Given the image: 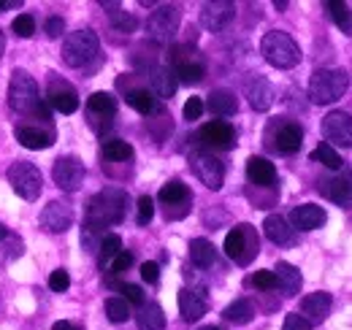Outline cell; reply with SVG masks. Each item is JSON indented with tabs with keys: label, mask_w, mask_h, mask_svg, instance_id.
<instances>
[{
	"label": "cell",
	"mask_w": 352,
	"mask_h": 330,
	"mask_svg": "<svg viewBox=\"0 0 352 330\" xmlns=\"http://www.w3.org/2000/svg\"><path fill=\"white\" fill-rule=\"evenodd\" d=\"M247 98H250V106L255 111H268L274 103V87L265 76H252L247 82Z\"/></svg>",
	"instance_id": "obj_25"
},
{
	"label": "cell",
	"mask_w": 352,
	"mask_h": 330,
	"mask_svg": "<svg viewBox=\"0 0 352 330\" xmlns=\"http://www.w3.org/2000/svg\"><path fill=\"white\" fill-rule=\"evenodd\" d=\"M204 109H209L214 117H233L239 111V100L230 89H214L209 95V100L204 103Z\"/></svg>",
	"instance_id": "obj_27"
},
{
	"label": "cell",
	"mask_w": 352,
	"mask_h": 330,
	"mask_svg": "<svg viewBox=\"0 0 352 330\" xmlns=\"http://www.w3.org/2000/svg\"><path fill=\"white\" fill-rule=\"evenodd\" d=\"M320 192L342 208H352V168H344V173H336L331 179H322Z\"/></svg>",
	"instance_id": "obj_17"
},
{
	"label": "cell",
	"mask_w": 352,
	"mask_h": 330,
	"mask_svg": "<svg viewBox=\"0 0 352 330\" xmlns=\"http://www.w3.org/2000/svg\"><path fill=\"white\" fill-rule=\"evenodd\" d=\"M311 160L322 163L325 168H331V170H339V168H342V157H339V152H336L331 144H320V146L311 152Z\"/></svg>",
	"instance_id": "obj_38"
},
{
	"label": "cell",
	"mask_w": 352,
	"mask_h": 330,
	"mask_svg": "<svg viewBox=\"0 0 352 330\" xmlns=\"http://www.w3.org/2000/svg\"><path fill=\"white\" fill-rule=\"evenodd\" d=\"M179 22H182V11L179 6H171V3H163L157 6L149 19H146V33L155 38V41H168L179 30Z\"/></svg>",
	"instance_id": "obj_9"
},
{
	"label": "cell",
	"mask_w": 352,
	"mask_h": 330,
	"mask_svg": "<svg viewBox=\"0 0 352 330\" xmlns=\"http://www.w3.org/2000/svg\"><path fill=\"white\" fill-rule=\"evenodd\" d=\"M236 16V6L228 3V0H209L201 6V25L212 33H220L225 30Z\"/></svg>",
	"instance_id": "obj_16"
},
{
	"label": "cell",
	"mask_w": 352,
	"mask_h": 330,
	"mask_svg": "<svg viewBox=\"0 0 352 330\" xmlns=\"http://www.w3.org/2000/svg\"><path fill=\"white\" fill-rule=\"evenodd\" d=\"M3 52H6V36H3V30H0V57H3Z\"/></svg>",
	"instance_id": "obj_53"
},
{
	"label": "cell",
	"mask_w": 352,
	"mask_h": 330,
	"mask_svg": "<svg viewBox=\"0 0 352 330\" xmlns=\"http://www.w3.org/2000/svg\"><path fill=\"white\" fill-rule=\"evenodd\" d=\"M268 144L279 155H296L304 144V130H301V124L290 122V120L276 122L274 127H268Z\"/></svg>",
	"instance_id": "obj_13"
},
{
	"label": "cell",
	"mask_w": 352,
	"mask_h": 330,
	"mask_svg": "<svg viewBox=\"0 0 352 330\" xmlns=\"http://www.w3.org/2000/svg\"><path fill=\"white\" fill-rule=\"evenodd\" d=\"M135 325H138V330H163L166 328V314L157 303H141L138 314H135Z\"/></svg>",
	"instance_id": "obj_30"
},
{
	"label": "cell",
	"mask_w": 352,
	"mask_h": 330,
	"mask_svg": "<svg viewBox=\"0 0 352 330\" xmlns=\"http://www.w3.org/2000/svg\"><path fill=\"white\" fill-rule=\"evenodd\" d=\"M46 106L60 111V114H74L79 109V95L71 84L60 76H49V84H46Z\"/></svg>",
	"instance_id": "obj_12"
},
{
	"label": "cell",
	"mask_w": 352,
	"mask_h": 330,
	"mask_svg": "<svg viewBox=\"0 0 352 330\" xmlns=\"http://www.w3.org/2000/svg\"><path fill=\"white\" fill-rule=\"evenodd\" d=\"M3 239H8V230H6L3 225H0V241H3Z\"/></svg>",
	"instance_id": "obj_55"
},
{
	"label": "cell",
	"mask_w": 352,
	"mask_h": 330,
	"mask_svg": "<svg viewBox=\"0 0 352 330\" xmlns=\"http://www.w3.org/2000/svg\"><path fill=\"white\" fill-rule=\"evenodd\" d=\"M201 114H204V100H201V98H190V100L184 103V109H182V117H184L187 122L201 120Z\"/></svg>",
	"instance_id": "obj_44"
},
{
	"label": "cell",
	"mask_w": 352,
	"mask_h": 330,
	"mask_svg": "<svg viewBox=\"0 0 352 330\" xmlns=\"http://www.w3.org/2000/svg\"><path fill=\"white\" fill-rule=\"evenodd\" d=\"M261 52H263L265 63H271L274 68H282V71L296 68V65L301 63V49H298V43L293 41L287 33H282V30L265 33L263 41H261Z\"/></svg>",
	"instance_id": "obj_4"
},
{
	"label": "cell",
	"mask_w": 352,
	"mask_h": 330,
	"mask_svg": "<svg viewBox=\"0 0 352 330\" xmlns=\"http://www.w3.org/2000/svg\"><path fill=\"white\" fill-rule=\"evenodd\" d=\"M201 144L209 146V149H233L236 146V130L233 124L214 120V122H206L198 133Z\"/></svg>",
	"instance_id": "obj_19"
},
{
	"label": "cell",
	"mask_w": 352,
	"mask_h": 330,
	"mask_svg": "<svg viewBox=\"0 0 352 330\" xmlns=\"http://www.w3.org/2000/svg\"><path fill=\"white\" fill-rule=\"evenodd\" d=\"M103 155H106V160L125 163V160H133V146L122 138H109V141H103Z\"/></svg>",
	"instance_id": "obj_36"
},
{
	"label": "cell",
	"mask_w": 352,
	"mask_h": 330,
	"mask_svg": "<svg viewBox=\"0 0 352 330\" xmlns=\"http://www.w3.org/2000/svg\"><path fill=\"white\" fill-rule=\"evenodd\" d=\"M322 135H325V141L350 149L352 146V117L347 114V111H331V114H325V120H322Z\"/></svg>",
	"instance_id": "obj_15"
},
{
	"label": "cell",
	"mask_w": 352,
	"mask_h": 330,
	"mask_svg": "<svg viewBox=\"0 0 352 330\" xmlns=\"http://www.w3.org/2000/svg\"><path fill=\"white\" fill-rule=\"evenodd\" d=\"M250 285L258 289H274L276 287V279H274V271H255Z\"/></svg>",
	"instance_id": "obj_45"
},
{
	"label": "cell",
	"mask_w": 352,
	"mask_h": 330,
	"mask_svg": "<svg viewBox=\"0 0 352 330\" xmlns=\"http://www.w3.org/2000/svg\"><path fill=\"white\" fill-rule=\"evenodd\" d=\"M128 211V195L120 187H106L98 195H92L87 204V225L92 228H106L117 225L125 219Z\"/></svg>",
	"instance_id": "obj_2"
},
{
	"label": "cell",
	"mask_w": 352,
	"mask_h": 330,
	"mask_svg": "<svg viewBox=\"0 0 352 330\" xmlns=\"http://www.w3.org/2000/svg\"><path fill=\"white\" fill-rule=\"evenodd\" d=\"M106 317L111 322H128L131 317V303L125 298H109L106 300Z\"/></svg>",
	"instance_id": "obj_39"
},
{
	"label": "cell",
	"mask_w": 352,
	"mask_h": 330,
	"mask_svg": "<svg viewBox=\"0 0 352 330\" xmlns=\"http://www.w3.org/2000/svg\"><path fill=\"white\" fill-rule=\"evenodd\" d=\"M347 87H350V74L347 71H342V68H320L309 79V100L314 106L336 103L339 98H344Z\"/></svg>",
	"instance_id": "obj_3"
},
{
	"label": "cell",
	"mask_w": 352,
	"mask_h": 330,
	"mask_svg": "<svg viewBox=\"0 0 352 330\" xmlns=\"http://www.w3.org/2000/svg\"><path fill=\"white\" fill-rule=\"evenodd\" d=\"M325 8L331 11V19L336 22V28H339L342 33L352 36V11H350V6H347L344 0H328V3H325Z\"/></svg>",
	"instance_id": "obj_34"
},
{
	"label": "cell",
	"mask_w": 352,
	"mask_h": 330,
	"mask_svg": "<svg viewBox=\"0 0 352 330\" xmlns=\"http://www.w3.org/2000/svg\"><path fill=\"white\" fill-rule=\"evenodd\" d=\"M8 106L16 111V114H38V120H49V106L38 98V84L36 79L16 68L11 74V84H8Z\"/></svg>",
	"instance_id": "obj_1"
},
{
	"label": "cell",
	"mask_w": 352,
	"mask_h": 330,
	"mask_svg": "<svg viewBox=\"0 0 352 330\" xmlns=\"http://www.w3.org/2000/svg\"><path fill=\"white\" fill-rule=\"evenodd\" d=\"M152 89L160 98H174L176 92V76L171 68H155L152 71Z\"/></svg>",
	"instance_id": "obj_33"
},
{
	"label": "cell",
	"mask_w": 352,
	"mask_h": 330,
	"mask_svg": "<svg viewBox=\"0 0 352 330\" xmlns=\"http://www.w3.org/2000/svg\"><path fill=\"white\" fill-rule=\"evenodd\" d=\"M155 217V201L149 195H141L138 198V206H135V222L138 225H149Z\"/></svg>",
	"instance_id": "obj_41"
},
{
	"label": "cell",
	"mask_w": 352,
	"mask_h": 330,
	"mask_svg": "<svg viewBox=\"0 0 352 330\" xmlns=\"http://www.w3.org/2000/svg\"><path fill=\"white\" fill-rule=\"evenodd\" d=\"M52 330H82L79 325H74V322H54Z\"/></svg>",
	"instance_id": "obj_51"
},
{
	"label": "cell",
	"mask_w": 352,
	"mask_h": 330,
	"mask_svg": "<svg viewBox=\"0 0 352 330\" xmlns=\"http://www.w3.org/2000/svg\"><path fill=\"white\" fill-rule=\"evenodd\" d=\"M6 8H11V3L8 0H0V11H6Z\"/></svg>",
	"instance_id": "obj_54"
},
{
	"label": "cell",
	"mask_w": 352,
	"mask_h": 330,
	"mask_svg": "<svg viewBox=\"0 0 352 330\" xmlns=\"http://www.w3.org/2000/svg\"><path fill=\"white\" fill-rule=\"evenodd\" d=\"M109 19H111V28L120 30V33H135V28H138V19L133 14H128V11H122V6L114 8L109 14Z\"/></svg>",
	"instance_id": "obj_40"
},
{
	"label": "cell",
	"mask_w": 352,
	"mask_h": 330,
	"mask_svg": "<svg viewBox=\"0 0 352 330\" xmlns=\"http://www.w3.org/2000/svg\"><path fill=\"white\" fill-rule=\"evenodd\" d=\"M74 225V208L65 201H52L41 211V228L49 233H65Z\"/></svg>",
	"instance_id": "obj_20"
},
{
	"label": "cell",
	"mask_w": 352,
	"mask_h": 330,
	"mask_svg": "<svg viewBox=\"0 0 352 330\" xmlns=\"http://www.w3.org/2000/svg\"><path fill=\"white\" fill-rule=\"evenodd\" d=\"M52 176H54V184L65 192H76L82 184H85V165L79 157H60L54 160V168H52Z\"/></svg>",
	"instance_id": "obj_14"
},
{
	"label": "cell",
	"mask_w": 352,
	"mask_h": 330,
	"mask_svg": "<svg viewBox=\"0 0 352 330\" xmlns=\"http://www.w3.org/2000/svg\"><path fill=\"white\" fill-rule=\"evenodd\" d=\"M131 265H133V254H131V252H125V249H122V252H120V254H117V257L109 263V268H111L114 274H125Z\"/></svg>",
	"instance_id": "obj_46"
},
{
	"label": "cell",
	"mask_w": 352,
	"mask_h": 330,
	"mask_svg": "<svg viewBox=\"0 0 352 330\" xmlns=\"http://www.w3.org/2000/svg\"><path fill=\"white\" fill-rule=\"evenodd\" d=\"M331 306H333V298L328 292H311L301 300V317L309 325H320L322 320H328Z\"/></svg>",
	"instance_id": "obj_22"
},
{
	"label": "cell",
	"mask_w": 352,
	"mask_h": 330,
	"mask_svg": "<svg viewBox=\"0 0 352 330\" xmlns=\"http://www.w3.org/2000/svg\"><path fill=\"white\" fill-rule=\"evenodd\" d=\"M209 309V300H206V292L204 289H182L179 292V314L184 322H198Z\"/></svg>",
	"instance_id": "obj_21"
},
{
	"label": "cell",
	"mask_w": 352,
	"mask_h": 330,
	"mask_svg": "<svg viewBox=\"0 0 352 330\" xmlns=\"http://www.w3.org/2000/svg\"><path fill=\"white\" fill-rule=\"evenodd\" d=\"M325 208L317 206V204H304V206H296L290 214V228L296 230H317L325 225Z\"/></svg>",
	"instance_id": "obj_23"
},
{
	"label": "cell",
	"mask_w": 352,
	"mask_h": 330,
	"mask_svg": "<svg viewBox=\"0 0 352 330\" xmlns=\"http://www.w3.org/2000/svg\"><path fill=\"white\" fill-rule=\"evenodd\" d=\"M190 168H192V173H195L209 190H222V184H225V165H222L212 152H204V149L192 152V155H190Z\"/></svg>",
	"instance_id": "obj_10"
},
{
	"label": "cell",
	"mask_w": 352,
	"mask_h": 330,
	"mask_svg": "<svg viewBox=\"0 0 352 330\" xmlns=\"http://www.w3.org/2000/svg\"><path fill=\"white\" fill-rule=\"evenodd\" d=\"M98 52H100V43H98V36L92 30L68 33V38L63 43V60L71 68H85V65H89L98 57Z\"/></svg>",
	"instance_id": "obj_6"
},
{
	"label": "cell",
	"mask_w": 352,
	"mask_h": 330,
	"mask_svg": "<svg viewBox=\"0 0 352 330\" xmlns=\"http://www.w3.org/2000/svg\"><path fill=\"white\" fill-rule=\"evenodd\" d=\"M120 252H122V239H120L117 233H109V236H103L100 244H98V260L106 265V263H111Z\"/></svg>",
	"instance_id": "obj_37"
},
{
	"label": "cell",
	"mask_w": 352,
	"mask_h": 330,
	"mask_svg": "<svg viewBox=\"0 0 352 330\" xmlns=\"http://www.w3.org/2000/svg\"><path fill=\"white\" fill-rule=\"evenodd\" d=\"M258 252H261V239L252 225H236L225 236V254L239 265H250L258 257Z\"/></svg>",
	"instance_id": "obj_5"
},
{
	"label": "cell",
	"mask_w": 352,
	"mask_h": 330,
	"mask_svg": "<svg viewBox=\"0 0 352 330\" xmlns=\"http://www.w3.org/2000/svg\"><path fill=\"white\" fill-rule=\"evenodd\" d=\"M125 100H128V106L135 109L138 114H155V109H157L155 95H152L149 89H131V92L125 95Z\"/></svg>",
	"instance_id": "obj_35"
},
{
	"label": "cell",
	"mask_w": 352,
	"mask_h": 330,
	"mask_svg": "<svg viewBox=\"0 0 352 330\" xmlns=\"http://www.w3.org/2000/svg\"><path fill=\"white\" fill-rule=\"evenodd\" d=\"M222 317H225L230 325H247V322H252V317H255V306H252L250 300L239 298V300H233V303L222 311Z\"/></svg>",
	"instance_id": "obj_32"
},
{
	"label": "cell",
	"mask_w": 352,
	"mask_h": 330,
	"mask_svg": "<svg viewBox=\"0 0 352 330\" xmlns=\"http://www.w3.org/2000/svg\"><path fill=\"white\" fill-rule=\"evenodd\" d=\"M11 28H14V33H16L19 38H30V36L36 33V19H33L30 14H19Z\"/></svg>",
	"instance_id": "obj_42"
},
{
	"label": "cell",
	"mask_w": 352,
	"mask_h": 330,
	"mask_svg": "<svg viewBox=\"0 0 352 330\" xmlns=\"http://www.w3.org/2000/svg\"><path fill=\"white\" fill-rule=\"evenodd\" d=\"M247 176L258 187H271L276 182V168H274L271 160H265V157H250L247 160Z\"/></svg>",
	"instance_id": "obj_28"
},
{
	"label": "cell",
	"mask_w": 352,
	"mask_h": 330,
	"mask_svg": "<svg viewBox=\"0 0 352 330\" xmlns=\"http://www.w3.org/2000/svg\"><path fill=\"white\" fill-rule=\"evenodd\" d=\"M114 114H117V100H114V95L111 92H92L87 100V117L92 127H98V130H103V127H109L111 120H114Z\"/></svg>",
	"instance_id": "obj_18"
},
{
	"label": "cell",
	"mask_w": 352,
	"mask_h": 330,
	"mask_svg": "<svg viewBox=\"0 0 352 330\" xmlns=\"http://www.w3.org/2000/svg\"><path fill=\"white\" fill-rule=\"evenodd\" d=\"M282 330H311V325H309L301 314H287V317H285V325H282Z\"/></svg>",
	"instance_id": "obj_49"
},
{
	"label": "cell",
	"mask_w": 352,
	"mask_h": 330,
	"mask_svg": "<svg viewBox=\"0 0 352 330\" xmlns=\"http://www.w3.org/2000/svg\"><path fill=\"white\" fill-rule=\"evenodd\" d=\"M171 65H174V76L184 84H198L206 74L204 60L190 46H174L171 49Z\"/></svg>",
	"instance_id": "obj_8"
},
{
	"label": "cell",
	"mask_w": 352,
	"mask_h": 330,
	"mask_svg": "<svg viewBox=\"0 0 352 330\" xmlns=\"http://www.w3.org/2000/svg\"><path fill=\"white\" fill-rule=\"evenodd\" d=\"M120 292H122V298H125L128 303H135V306L144 303V292H141L138 285H120Z\"/></svg>",
	"instance_id": "obj_48"
},
{
	"label": "cell",
	"mask_w": 352,
	"mask_h": 330,
	"mask_svg": "<svg viewBox=\"0 0 352 330\" xmlns=\"http://www.w3.org/2000/svg\"><path fill=\"white\" fill-rule=\"evenodd\" d=\"M190 260H192V265H198V268L214 265L217 252L212 247V241H206V239H192V241H190Z\"/></svg>",
	"instance_id": "obj_31"
},
{
	"label": "cell",
	"mask_w": 352,
	"mask_h": 330,
	"mask_svg": "<svg viewBox=\"0 0 352 330\" xmlns=\"http://www.w3.org/2000/svg\"><path fill=\"white\" fill-rule=\"evenodd\" d=\"M44 30H46V36H49V38L63 36V33H65V19H63V16H49V19H46V25H44Z\"/></svg>",
	"instance_id": "obj_47"
},
{
	"label": "cell",
	"mask_w": 352,
	"mask_h": 330,
	"mask_svg": "<svg viewBox=\"0 0 352 330\" xmlns=\"http://www.w3.org/2000/svg\"><path fill=\"white\" fill-rule=\"evenodd\" d=\"M68 287H71V276H68V271H63V268L52 271V276H49V289H52V292H65Z\"/></svg>",
	"instance_id": "obj_43"
},
{
	"label": "cell",
	"mask_w": 352,
	"mask_h": 330,
	"mask_svg": "<svg viewBox=\"0 0 352 330\" xmlns=\"http://www.w3.org/2000/svg\"><path fill=\"white\" fill-rule=\"evenodd\" d=\"M263 230H265V236H268V241H274V244H279V247H285V244L293 241V228H290V222H287L285 217H279V214H268V217H265Z\"/></svg>",
	"instance_id": "obj_29"
},
{
	"label": "cell",
	"mask_w": 352,
	"mask_h": 330,
	"mask_svg": "<svg viewBox=\"0 0 352 330\" xmlns=\"http://www.w3.org/2000/svg\"><path fill=\"white\" fill-rule=\"evenodd\" d=\"M274 8H279V11H285V8H287V0H276V3H274Z\"/></svg>",
	"instance_id": "obj_52"
},
{
	"label": "cell",
	"mask_w": 352,
	"mask_h": 330,
	"mask_svg": "<svg viewBox=\"0 0 352 330\" xmlns=\"http://www.w3.org/2000/svg\"><path fill=\"white\" fill-rule=\"evenodd\" d=\"M157 198H160V204L166 206V217H168V219H182V217H187V214H190L192 192H190V187H187V184H182L179 179L168 182V184H163Z\"/></svg>",
	"instance_id": "obj_11"
},
{
	"label": "cell",
	"mask_w": 352,
	"mask_h": 330,
	"mask_svg": "<svg viewBox=\"0 0 352 330\" xmlns=\"http://www.w3.org/2000/svg\"><path fill=\"white\" fill-rule=\"evenodd\" d=\"M16 141L25 149H46L54 144V130L38 127V124H19L16 127Z\"/></svg>",
	"instance_id": "obj_24"
},
{
	"label": "cell",
	"mask_w": 352,
	"mask_h": 330,
	"mask_svg": "<svg viewBox=\"0 0 352 330\" xmlns=\"http://www.w3.org/2000/svg\"><path fill=\"white\" fill-rule=\"evenodd\" d=\"M201 330H220V328H214V325H209V328H201Z\"/></svg>",
	"instance_id": "obj_56"
},
{
	"label": "cell",
	"mask_w": 352,
	"mask_h": 330,
	"mask_svg": "<svg viewBox=\"0 0 352 330\" xmlns=\"http://www.w3.org/2000/svg\"><path fill=\"white\" fill-rule=\"evenodd\" d=\"M141 279L149 282V285H155V282L160 279V265H157V263H144V265H141Z\"/></svg>",
	"instance_id": "obj_50"
},
{
	"label": "cell",
	"mask_w": 352,
	"mask_h": 330,
	"mask_svg": "<svg viewBox=\"0 0 352 330\" xmlns=\"http://www.w3.org/2000/svg\"><path fill=\"white\" fill-rule=\"evenodd\" d=\"M8 184L11 190L22 198V201H36L44 190V179H41V170L36 168L33 163H14L8 168Z\"/></svg>",
	"instance_id": "obj_7"
},
{
	"label": "cell",
	"mask_w": 352,
	"mask_h": 330,
	"mask_svg": "<svg viewBox=\"0 0 352 330\" xmlns=\"http://www.w3.org/2000/svg\"><path fill=\"white\" fill-rule=\"evenodd\" d=\"M274 279H276V287L282 289L287 298H293V295H298L301 292V285H304V276H301V271L296 268V265H290V263H276V268H274Z\"/></svg>",
	"instance_id": "obj_26"
}]
</instances>
